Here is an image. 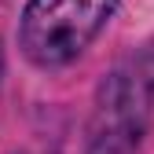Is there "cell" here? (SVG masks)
<instances>
[{
  "label": "cell",
  "mask_w": 154,
  "mask_h": 154,
  "mask_svg": "<svg viewBox=\"0 0 154 154\" xmlns=\"http://www.w3.org/2000/svg\"><path fill=\"white\" fill-rule=\"evenodd\" d=\"M154 103V51H140L114 70L95 99L88 154H132Z\"/></svg>",
  "instance_id": "6da1fadb"
},
{
  "label": "cell",
  "mask_w": 154,
  "mask_h": 154,
  "mask_svg": "<svg viewBox=\"0 0 154 154\" xmlns=\"http://www.w3.org/2000/svg\"><path fill=\"white\" fill-rule=\"evenodd\" d=\"M114 8L118 0H29L18 41L37 66H63L88 48Z\"/></svg>",
  "instance_id": "7a4b0ae2"
},
{
  "label": "cell",
  "mask_w": 154,
  "mask_h": 154,
  "mask_svg": "<svg viewBox=\"0 0 154 154\" xmlns=\"http://www.w3.org/2000/svg\"><path fill=\"white\" fill-rule=\"evenodd\" d=\"M0 66H4V59H0Z\"/></svg>",
  "instance_id": "3957f363"
}]
</instances>
